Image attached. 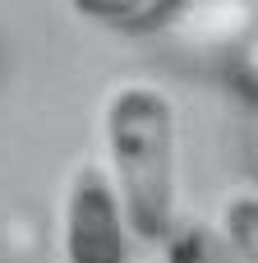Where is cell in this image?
<instances>
[{
    "instance_id": "cell-1",
    "label": "cell",
    "mask_w": 258,
    "mask_h": 263,
    "mask_svg": "<svg viewBox=\"0 0 258 263\" xmlns=\"http://www.w3.org/2000/svg\"><path fill=\"white\" fill-rule=\"evenodd\" d=\"M102 166L138 245H162L175 231L180 129L175 102L143 79L115 83L102 102Z\"/></svg>"
},
{
    "instance_id": "cell-5",
    "label": "cell",
    "mask_w": 258,
    "mask_h": 263,
    "mask_svg": "<svg viewBox=\"0 0 258 263\" xmlns=\"http://www.w3.org/2000/svg\"><path fill=\"white\" fill-rule=\"evenodd\" d=\"M152 250H157L152 263H208L203 240H199L194 231H189V236H175V231H171V236H166L162 245H152Z\"/></svg>"
},
{
    "instance_id": "cell-2",
    "label": "cell",
    "mask_w": 258,
    "mask_h": 263,
    "mask_svg": "<svg viewBox=\"0 0 258 263\" xmlns=\"http://www.w3.org/2000/svg\"><path fill=\"white\" fill-rule=\"evenodd\" d=\"M129 222L115 185L97 157L78 162L60 194V254L65 263H129Z\"/></svg>"
},
{
    "instance_id": "cell-3",
    "label": "cell",
    "mask_w": 258,
    "mask_h": 263,
    "mask_svg": "<svg viewBox=\"0 0 258 263\" xmlns=\"http://www.w3.org/2000/svg\"><path fill=\"white\" fill-rule=\"evenodd\" d=\"M78 18L125 32V37H148L157 28H166L180 9V0H69Z\"/></svg>"
},
{
    "instance_id": "cell-4",
    "label": "cell",
    "mask_w": 258,
    "mask_h": 263,
    "mask_svg": "<svg viewBox=\"0 0 258 263\" xmlns=\"http://www.w3.org/2000/svg\"><path fill=\"white\" fill-rule=\"evenodd\" d=\"M254 217H258L254 185L231 190V199L222 203V240H226L235 254H245V259H254Z\"/></svg>"
}]
</instances>
